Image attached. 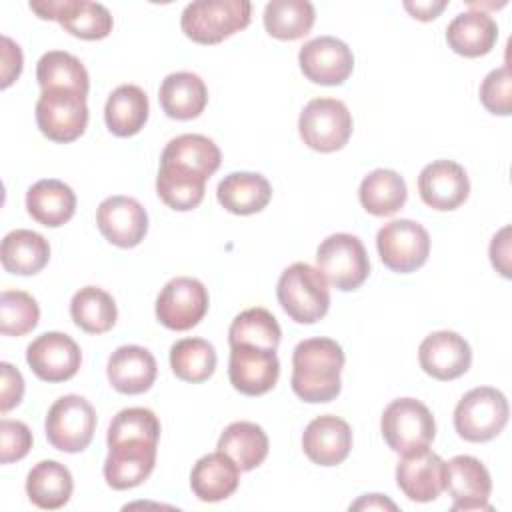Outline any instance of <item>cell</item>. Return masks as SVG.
I'll list each match as a JSON object with an SVG mask.
<instances>
[{"instance_id":"obj_7","label":"cell","mask_w":512,"mask_h":512,"mask_svg":"<svg viewBox=\"0 0 512 512\" xmlns=\"http://www.w3.org/2000/svg\"><path fill=\"white\" fill-rule=\"evenodd\" d=\"M316 264L322 276L342 292L360 288L370 274V260L362 240L346 232L330 234L320 242Z\"/></svg>"},{"instance_id":"obj_4","label":"cell","mask_w":512,"mask_h":512,"mask_svg":"<svg viewBox=\"0 0 512 512\" xmlns=\"http://www.w3.org/2000/svg\"><path fill=\"white\" fill-rule=\"evenodd\" d=\"M248 0H198L184 8L182 32L198 44H218L250 24Z\"/></svg>"},{"instance_id":"obj_27","label":"cell","mask_w":512,"mask_h":512,"mask_svg":"<svg viewBox=\"0 0 512 512\" xmlns=\"http://www.w3.org/2000/svg\"><path fill=\"white\" fill-rule=\"evenodd\" d=\"M240 482V468L224 454L202 456L190 472V488L202 502H220L232 496Z\"/></svg>"},{"instance_id":"obj_8","label":"cell","mask_w":512,"mask_h":512,"mask_svg":"<svg viewBox=\"0 0 512 512\" xmlns=\"http://www.w3.org/2000/svg\"><path fill=\"white\" fill-rule=\"evenodd\" d=\"M44 428L52 448L76 454L88 448L92 442L96 430V412L84 396L66 394L50 406Z\"/></svg>"},{"instance_id":"obj_46","label":"cell","mask_w":512,"mask_h":512,"mask_svg":"<svg viewBox=\"0 0 512 512\" xmlns=\"http://www.w3.org/2000/svg\"><path fill=\"white\" fill-rule=\"evenodd\" d=\"M490 260L504 278H510V226H504L494 234L490 242Z\"/></svg>"},{"instance_id":"obj_20","label":"cell","mask_w":512,"mask_h":512,"mask_svg":"<svg viewBox=\"0 0 512 512\" xmlns=\"http://www.w3.org/2000/svg\"><path fill=\"white\" fill-rule=\"evenodd\" d=\"M418 192L426 206L448 212L462 206L470 194L466 170L454 160H434L418 176Z\"/></svg>"},{"instance_id":"obj_19","label":"cell","mask_w":512,"mask_h":512,"mask_svg":"<svg viewBox=\"0 0 512 512\" xmlns=\"http://www.w3.org/2000/svg\"><path fill=\"white\" fill-rule=\"evenodd\" d=\"M96 224L110 244L134 248L148 232V214L144 206L130 196H110L100 202Z\"/></svg>"},{"instance_id":"obj_13","label":"cell","mask_w":512,"mask_h":512,"mask_svg":"<svg viewBox=\"0 0 512 512\" xmlns=\"http://www.w3.org/2000/svg\"><path fill=\"white\" fill-rule=\"evenodd\" d=\"M208 312V290L190 276L172 278L156 298V318L168 330L194 328Z\"/></svg>"},{"instance_id":"obj_34","label":"cell","mask_w":512,"mask_h":512,"mask_svg":"<svg viewBox=\"0 0 512 512\" xmlns=\"http://www.w3.org/2000/svg\"><path fill=\"white\" fill-rule=\"evenodd\" d=\"M406 196L404 178L388 168L372 170L364 176L358 190L362 208L372 216H392L406 204Z\"/></svg>"},{"instance_id":"obj_44","label":"cell","mask_w":512,"mask_h":512,"mask_svg":"<svg viewBox=\"0 0 512 512\" xmlns=\"http://www.w3.org/2000/svg\"><path fill=\"white\" fill-rule=\"evenodd\" d=\"M0 372H2V384H0V410L2 414H6L8 410H12L14 406H18L22 402L24 396V378L22 374L8 362L0 364Z\"/></svg>"},{"instance_id":"obj_24","label":"cell","mask_w":512,"mask_h":512,"mask_svg":"<svg viewBox=\"0 0 512 512\" xmlns=\"http://www.w3.org/2000/svg\"><path fill=\"white\" fill-rule=\"evenodd\" d=\"M156 358L150 350L130 344L116 348L106 366L108 380L120 394H142L156 380Z\"/></svg>"},{"instance_id":"obj_30","label":"cell","mask_w":512,"mask_h":512,"mask_svg":"<svg viewBox=\"0 0 512 512\" xmlns=\"http://www.w3.org/2000/svg\"><path fill=\"white\" fill-rule=\"evenodd\" d=\"M148 96L140 86L122 84L106 100L104 120L112 134L128 138L138 134L148 120Z\"/></svg>"},{"instance_id":"obj_38","label":"cell","mask_w":512,"mask_h":512,"mask_svg":"<svg viewBox=\"0 0 512 512\" xmlns=\"http://www.w3.org/2000/svg\"><path fill=\"white\" fill-rule=\"evenodd\" d=\"M282 338L278 320L266 308H248L240 312L228 330L230 346H256L276 350Z\"/></svg>"},{"instance_id":"obj_40","label":"cell","mask_w":512,"mask_h":512,"mask_svg":"<svg viewBox=\"0 0 512 512\" xmlns=\"http://www.w3.org/2000/svg\"><path fill=\"white\" fill-rule=\"evenodd\" d=\"M38 302L22 290H4L0 294V332L4 336H24L38 324Z\"/></svg>"},{"instance_id":"obj_48","label":"cell","mask_w":512,"mask_h":512,"mask_svg":"<svg viewBox=\"0 0 512 512\" xmlns=\"http://www.w3.org/2000/svg\"><path fill=\"white\" fill-rule=\"evenodd\" d=\"M372 510V508H380V510H384V508H390V510H396V504L394 502H390L388 498H384L382 494H366V496H362L358 502H354L352 506H350V510Z\"/></svg>"},{"instance_id":"obj_1","label":"cell","mask_w":512,"mask_h":512,"mask_svg":"<svg viewBox=\"0 0 512 512\" xmlns=\"http://www.w3.org/2000/svg\"><path fill=\"white\" fill-rule=\"evenodd\" d=\"M222 162L220 148L202 134L172 138L160 156L156 192L160 200L178 212L196 208L206 192V180Z\"/></svg>"},{"instance_id":"obj_16","label":"cell","mask_w":512,"mask_h":512,"mask_svg":"<svg viewBox=\"0 0 512 512\" xmlns=\"http://www.w3.org/2000/svg\"><path fill=\"white\" fill-rule=\"evenodd\" d=\"M298 64L310 82L340 86L354 70V56L342 40L334 36H320L300 48Z\"/></svg>"},{"instance_id":"obj_9","label":"cell","mask_w":512,"mask_h":512,"mask_svg":"<svg viewBox=\"0 0 512 512\" xmlns=\"http://www.w3.org/2000/svg\"><path fill=\"white\" fill-rule=\"evenodd\" d=\"M298 132L308 148L336 152L346 146L352 134L350 110L336 98H314L300 112Z\"/></svg>"},{"instance_id":"obj_45","label":"cell","mask_w":512,"mask_h":512,"mask_svg":"<svg viewBox=\"0 0 512 512\" xmlns=\"http://www.w3.org/2000/svg\"><path fill=\"white\" fill-rule=\"evenodd\" d=\"M22 70V52L8 36H2V88H8Z\"/></svg>"},{"instance_id":"obj_15","label":"cell","mask_w":512,"mask_h":512,"mask_svg":"<svg viewBox=\"0 0 512 512\" xmlns=\"http://www.w3.org/2000/svg\"><path fill=\"white\" fill-rule=\"evenodd\" d=\"M158 442L128 438L108 444L104 460L106 484L114 490H128L140 486L154 470Z\"/></svg>"},{"instance_id":"obj_31","label":"cell","mask_w":512,"mask_h":512,"mask_svg":"<svg viewBox=\"0 0 512 512\" xmlns=\"http://www.w3.org/2000/svg\"><path fill=\"white\" fill-rule=\"evenodd\" d=\"M0 260L6 272L18 276L38 274L50 260L48 240L32 230H12L4 236Z\"/></svg>"},{"instance_id":"obj_18","label":"cell","mask_w":512,"mask_h":512,"mask_svg":"<svg viewBox=\"0 0 512 512\" xmlns=\"http://www.w3.org/2000/svg\"><path fill=\"white\" fill-rule=\"evenodd\" d=\"M444 490L452 496V510H490L492 480L486 466L474 456L460 454L446 462Z\"/></svg>"},{"instance_id":"obj_41","label":"cell","mask_w":512,"mask_h":512,"mask_svg":"<svg viewBox=\"0 0 512 512\" xmlns=\"http://www.w3.org/2000/svg\"><path fill=\"white\" fill-rule=\"evenodd\" d=\"M128 438H142V440L158 442V438H160L158 416L150 408L120 410L108 426L106 442L112 444V442L128 440Z\"/></svg>"},{"instance_id":"obj_6","label":"cell","mask_w":512,"mask_h":512,"mask_svg":"<svg viewBox=\"0 0 512 512\" xmlns=\"http://www.w3.org/2000/svg\"><path fill=\"white\" fill-rule=\"evenodd\" d=\"M508 400L492 386H478L466 392L454 408V428L468 442L496 438L508 422Z\"/></svg>"},{"instance_id":"obj_25","label":"cell","mask_w":512,"mask_h":512,"mask_svg":"<svg viewBox=\"0 0 512 512\" xmlns=\"http://www.w3.org/2000/svg\"><path fill=\"white\" fill-rule=\"evenodd\" d=\"M498 40L496 20L482 10H468L458 14L446 28V42L452 52L464 58H478L488 54Z\"/></svg>"},{"instance_id":"obj_10","label":"cell","mask_w":512,"mask_h":512,"mask_svg":"<svg viewBox=\"0 0 512 512\" xmlns=\"http://www.w3.org/2000/svg\"><path fill=\"white\" fill-rule=\"evenodd\" d=\"M36 124L52 142L66 144L80 138L88 124L86 96L68 88L42 90L36 102Z\"/></svg>"},{"instance_id":"obj_22","label":"cell","mask_w":512,"mask_h":512,"mask_svg":"<svg viewBox=\"0 0 512 512\" xmlns=\"http://www.w3.org/2000/svg\"><path fill=\"white\" fill-rule=\"evenodd\" d=\"M446 462L426 450L404 454L396 466V484L412 502H432L444 490Z\"/></svg>"},{"instance_id":"obj_42","label":"cell","mask_w":512,"mask_h":512,"mask_svg":"<svg viewBox=\"0 0 512 512\" xmlns=\"http://www.w3.org/2000/svg\"><path fill=\"white\" fill-rule=\"evenodd\" d=\"M480 102L490 114L496 116H508L512 112V76L508 66L492 70L482 80Z\"/></svg>"},{"instance_id":"obj_47","label":"cell","mask_w":512,"mask_h":512,"mask_svg":"<svg viewBox=\"0 0 512 512\" xmlns=\"http://www.w3.org/2000/svg\"><path fill=\"white\" fill-rule=\"evenodd\" d=\"M446 0H440V2H434V0H428V2H404V8L412 14V18H418L422 22H430L434 20L444 8H446Z\"/></svg>"},{"instance_id":"obj_43","label":"cell","mask_w":512,"mask_h":512,"mask_svg":"<svg viewBox=\"0 0 512 512\" xmlns=\"http://www.w3.org/2000/svg\"><path fill=\"white\" fill-rule=\"evenodd\" d=\"M32 448V432L20 420H0V462L10 464L22 460Z\"/></svg>"},{"instance_id":"obj_5","label":"cell","mask_w":512,"mask_h":512,"mask_svg":"<svg viewBox=\"0 0 512 512\" xmlns=\"http://www.w3.org/2000/svg\"><path fill=\"white\" fill-rule=\"evenodd\" d=\"M380 430L390 450L402 456L426 450L436 436L432 412L416 398L392 400L382 412Z\"/></svg>"},{"instance_id":"obj_11","label":"cell","mask_w":512,"mask_h":512,"mask_svg":"<svg viewBox=\"0 0 512 512\" xmlns=\"http://www.w3.org/2000/svg\"><path fill=\"white\" fill-rule=\"evenodd\" d=\"M376 248L386 268L408 274L424 266L428 260L430 236L422 224L400 218L384 224L378 230Z\"/></svg>"},{"instance_id":"obj_28","label":"cell","mask_w":512,"mask_h":512,"mask_svg":"<svg viewBox=\"0 0 512 512\" xmlns=\"http://www.w3.org/2000/svg\"><path fill=\"white\" fill-rule=\"evenodd\" d=\"M216 198L224 210L238 216H250L268 206L272 186L258 172H230L220 180Z\"/></svg>"},{"instance_id":"obj_37","label":"cell","mask_w":512,"mask_h":512,"mask_svg":"<svg viewBox=\"0 0 512 512\" xmlns=\"http://www.w3.org/2000/svg\"><path fill=\"white\" fill-rule=\"evenodd\" d=\"M36 80L42 90L68 88L86 96L90 88L84 64L76 56L62 50H50L38 60Z\"/></svg>"},{"instance_id":"obj_36","label":"cell","mask_w":512,"mask_h":512,"mask_svg":"<svg viewBox=\"0 0 512 512\" xmlns=\"http://www.w3.org/2000/svg\"><path fill=\"white\" fill-rule=\"evenodd\" d=\"M314 20L316 12L308 0H272L264 8V28L278 40L304 38Z\"/></svg>"},{"instance_id":"obj_3","label":"cell","mask_w":512,"mask_h":512,"mask_svg":"<svg viewBox=\"0 0 512 512\" xmlns=\"http://www.w3.org/2000/svg\"><path fill=\"white\" fill-rule=\"evenodd\" d=\"M276 296L284 312L298 324H314L330 308L328 280L308 262H294L280 274Z\"/></svg>"},{"instance_id":"obj_17","label":"cell","mask_w":512,"mask_h":512,"mask_svg":"<svg viewBox=\"0 0 512 512\" xmlns=\"http://www.w3.org/2000/svg\"><path fill=\"white\" fill-rule=\"evenodd\" d=\"M280 376L276 350L256 346H230L228 378L230 384L246 396H262L270 392Z\"/></svg>"},{"instance_id":"obj_14","label":"cell","mask_w":512,"mask_h":512,"mask_svg":"<svg viewBox=\"0 0 512 512\" xmlns=\"http://www.w3.org/2000/svg\"><path fill=\"white\" fill-rule=\"evenodd\" d=\"M26 362L40 380L66 382L76 376L82 352L68 334L44 332L28 344Z\"/></svg>"},{"instance_id":"obj_12","label":"cell","mask_w":512,"mask_h":512,"mask_svg":"<svg viewBox=\"0 0 512 512\" xmlns=\"http://www.w3.org/2000/svg\"><path fill=\"white\" fill-rule=\"evenodd\" d=\"M30 10L42 20H56L68 34L82 40H100L112 32V16L98 2L32 0Z\"/></svg>"},{"instance_id":"obj_21","label":"cell","mask_w":512,"mask_h":512,"mask_svg":"<svg viewBox=\"0 0 512 512\" xmlns=\"http://www.w3.org/2000/svg\"><path fill=\"white\" fill-rule=\"evenodd\" d=\"M420 368L436 380H454L468 372L472 364V350L468 342L452 332L440 330L426 336L418 348Z\"/></svg>"},{"instance_id":"obj_39","label":"cell","mask_w":512,"mask_h":512,"mask_svg":"<svg viewBox=\"0 0 512 512\" xmlns=\"http://www.w3.org/2000/svg\"><path fill=\"white\" fill-rule=\"evenodd\" d=\"M170 368L184 382H204L216 370V350L204 338H182L170 348Z\"/></svg>"},{"instance_id":"obj_29","label":"cell","mask_w":512,"mask_h":512,"mask_svg":"<svg viewBox=\"0 0 512 512\" xmlns=\"http://www.w3.org/2000/svg\"><path fill=\"white\" fill-rule=\"evenodd\" d=\"M26 210L38 224L58 228L74 216L76 194L68 184L60 180H38L26 192Z\"/></svg>"},{"instance_id":"obj_2","label":"cell","mask_w":512,"mask_h":512,"mask_svg":"<svg viewBox=\"0 0 512 512\" xmlns=\"http://www.w3.org/2000/svg\"><path fill=\"white\" fill-rule=\"evenodd\" d=\"M342 346L332 338H306L292 352V390L310 404L330 402L340 394Z\"/></svg>"},{"instance_id":"obj_32","label":"cell","mask_w":512,"mask_h":512,"mask_svg":"<svg viewBox=\"0 0 512 512\" xmlns=\"http://www.w3.org/2000/svg\"><path fill=\"white\" fill-rule=\"evenodd\" d=\"M74 490L70 470L56 460L38 462L26 476V494L32 504L44 510L62 508Z\"/></svg>"},{"instance_id":"obj_33","label":"cell","mask_w":512,"mask_h":512,"mask_svg":"<svg viewBox=\"0 0 512 512\" xmlns=\"http://www.w3.org/2000/svg\"><path fill=\"white\" fill-rule=\"evenodd\" d=\"M218 450L224 452L240 472L254 470L268 456V436L254 422H232L218 438Z\"/></svg>"},{"instance_id":"obj_35","label":"cell","mask_w":512,"mask_h":512,"mask_svg":"<svg viewBox=\"0 0 512 512\" xmlns=\"http://www.w3.org/2000/svg\"><path fill=\"white\" fill-rule=\"evenodd\" d=\"M70 316L80 330L88 334H104L116 324L118 310L114 298L106 290L84 286L72 296Z\"/></svg>"},{"instance_id":"obj_26","label":"cell","mask_w":512,"mask_h":512,"mask_svg":"<svg viewBox=\"0 0 512 512\" xmlns=\"http://www.w3.org/2000/svg\"><path fill=\"white\" fill-rule=\"evenodd\" d=\"M158 100L168 118L192 120L204 112L208 104V90L198 74L172 72L162 80Z\"/></svg>"},{"instance_id":"obj_23","label":"cell","mask_w":512,"mask_h":512,"mask_svg":"<svg viewBox=\"0 0 512 512\" xmlns=\"http://www.w3.org/2000/svg\"><path fill=\"white\" fill-rule=\"evenodd\" d=\"M304 454L318 466L342 464L352 448V430L346 420L324 414L314 418L302 434Z\"/></svg>"}]
</instances>
